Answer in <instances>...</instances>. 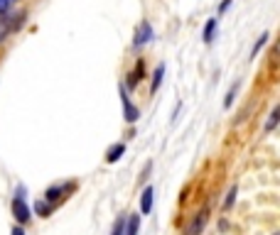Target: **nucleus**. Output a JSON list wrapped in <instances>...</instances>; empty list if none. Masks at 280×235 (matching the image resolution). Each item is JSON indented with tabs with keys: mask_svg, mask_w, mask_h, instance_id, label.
<instances>
[{
	"mask_svg": "<svg viewBox=\"0 0 280 235\" xmlns=\"http://www.w3.org/2000/svg\"><path fill=\"white\" fill-rule=\"evenodd\" d=\"M273 235H280V233H273Z\"/></svg>",
	"mask_w": 280,
	"mask_h": 235,
	"instance_id": "nucleus-22",
	"label": "nucleus"
},
{
	"mask_svg": "<svg viewBox=\"0 0 280 235\" xmlns=\"http://www.w3.org/2000/svg\"><path fill=\"white\" fill-rule=\"evenodd\" d=\"M0 18H3L0 20V42H5V39L22 25L25 15H10V13H8V15H0Z\"/></svg>",
	"mask_w": 280,
	"mask_h": 235,
	"instance_id": "nucleus-5",
	"label": "nucleus"
},
{
	"mask_svg": "<svg viewBox=\"0 0 280 235\" xmlns=\"http://www.w3.org/2000/svg\"><path fill=\"white\" fill-rule=\"evenodd\" d=\"M76 189H79V184H76V181H59V184H52V186L44 191V201H49V203L59 206L62 201L69 199Z\"/></svg>",
	"mask_w": 280,
	"mask_h": 235,
	"instance_id": "nucleus-2",
	"label": "nucleus"
},
{
	"mask_svg": "<svg viewBox=\"0 0 280 235\" xmlns=\"http://www.w3.org/2000/svg\"><path fill=\"white\" fill-rule=\"evenodd\" d=\"M239 89H241V81H236L231 89H229V93H226V101H224V106L226 108H231L234 106V101H236V93H239Z\"/></svg>",
	"mask_w": 280,
	"mask_h": 235,
	"instance_id": "nucleus-17",
	"label": "nucleus"
},
{
	"mask_svg": "<svg viewBox=\"0 0 280 235\" xmlns=\"http://www.w3.org/2000/svg\"><path fill=\"white\" fill-rule=\"evenodd\" d=\"M13 3H15V0H0V15H8L10 8H13Z\"/></svg>",
	"mask_w": 280,
	"mask_h": 235,
	"instance_id": "nucleus-19",
	"label": "nucleus"
},
{
	"mask_svg": "<svg viewBox=\"0 0 280 235\" xmlns=\"http://www.w3.org/2000/svg\"><path fill=\"white\" fill-rule=\"evenodd\" d=\"M152 196H155V189L152 186H145L143 189V196H140V216H148L152 211Z\"/></svg>",
	"mask_w": 280,
	"mask_h": 235,
	"instance_id": "nucleus-8",
	"label": "nucleus"
},
{
	"mask_svg": "<svg viewBox=\"0 0 280 235\" xmlns=\"http://www.w3.org/2000/svg\"><path fill=\"white\" fill-rule=\"evenodd\" d=\"M13 235H25V228L22 225H13Z\"/></svg>",
	"mask_w": 280,
	"mask_h": 235,
	"instance_id": "nucleus-21",
	"label": "nucleus"
},
{
	"mask_svg": "<svg viewBox=\"0 0 280 235\" xmlns=\"http://www.w3.org/2000/svg\"><path fill=\"white\" fill-rule=\"evenodd\" d=\"M155 39V30H152V25H150L148 20H143L140 25H138V30H135V37H133V47L135 49H140V47H145Z\"/></svg>",
	"mask_w": 280,
	"mask_h": 235,
	"instance_id": "nucleus-4",
	"label": "nucleus"
},
{
	"mask_svg": "<svg viewBox=\"0 0 280 235\" xmlns=\"http://www.w3.org/2000/svg\"><path fill=\"white\" fill-rule=\"evenodd\" d=\"M126 235H140V213L126 216Z\"/></svg>",
	"mask_w": 280,
	"mask_h": 235,
	"instance_id": "nucleus-12",
	"label": "nucleus"
},
{
	"mask_svg": "<svg viewBox=\"0 0 280 235\" xmlns=\"http://www.w3.org/2000/svg\"><path fill=\"white\" fill-rule=\"evenodd\" d=\"M162 79H165V64H160L155 73H152V84H150V93H157L160 89V84H162Z\"/></svg>",
	"mask_w": 280,
	"mask_h": 235,
	"instance_id": "nucleus-13",
	"label": "nucleus"
},
{
	"mask_svg": "<svg viewBox=\"0 0 280 235\" xmlns=\"http://www.w3.org/2000/svg\"><path fill=\"white\" fill-rule=\"evenodd\" d=\"M206 220H209V203H206L204 208H199L197 213H194V218L189 220V225H187L185 235H202L206 228Z\"/></svg>",
	"mask_w": 280,
	"mask_h": 235,
	"instance_id": "nucleus-3",
	"label": "nucleus"
},
{
	"mask_svg": "<svg viewBox=\"0 0 280 235\" xmlns=\"http://www.w3.org/2000/svg\"><path fill=\"white\" fill-rule=\"evenodd\" d=\"M123 154H126V142H116V145H111L108 147V152H106V162L116 164Z\"/></svg>",
	"mask_w": 280,
	"mask_h": 235,
	"instance_id": "nucleus-9",
	"label": "nucleus"
},
{
	"mask_svg": "<svg viewBox=\"0 0 280 235\" xmlns=\"http://www.w3.org/2000/svg\"><path fill=\"white\" fill-rule=\"evenodd\" d=\"M54 211H57L54 203H49V201H44V199H39L37 203H35V216H39V218H49Z\"/></svg>",
	"mask_w": 280,
	"mask_h": 235,
	"instance_id": "nucleus-11",
	"label": "nucleus"
},
{
	"mask_svg": "<svg viewBox=\"0 0 280 235\" xmlns=\"http://www.w3.org/2000/svg\"><path fill=\"white\" fill-rule=\"evenodd\" d=\"M140 76H145V61H143V59H138L135 71H131L128 76H126V86H123V89H135L138 81H140Z\"/></svg>",
	"mask_w": 280,
	"mask_h": 235,
	"instance_id": "nucleus-7",
	"label": "nucleus"
},
{
	"mask_svg": "<svg viewBox=\"0 0 280 235\" xmlns=\"http://www.w3.org/2000/svg\"><path fill=\"white\" fill-rule=\"evenodd\" d=\"M216 27H219V18H209V20H206L204 32H202V39H204V44H211V42H214Z\"/></svg>",
	"mask_w": 280,
	"mask_h": 235,
	"instance_id": "nucleus-10",
	"label": "nucleus"
},
{
	"mask_svg": "<svg viewBox=\"0 0 280 235\" xmlns=\"http://www.w3.org/2000/svg\"><path fill=\"white\" fill-rule=\"evenodd\" d=\"M236 196H239V186H231V189H229V194H226L224 203H221V208H224V211H231V208H234V203H236Z\"/></svg>",
	"mask_w": 280,
	"mask_h": 235,
	"instance_id": "nucleus-15",
	"label": "nucleus"
},
{
	"mask_svg": "<svg viewBox=\"0 0 280 235\" xmlns=\"http://www.w3.org/2000/svg\"><path fill=\"white\" fill-rule=\"evenodd\" d=\"M278 120H280V106L270 110V115H268V123H265V132H273L275 127H278Z\"/></svg>",
	"mask_w": 280,
	"mask_h": 235,
	"instance_id": "nucleus-14",
	"label": "nucleus"
},
{
	"mask_svg": "<svg viewBox=\"0 0 280 235\" xmlns=\"http://www.w3.org/2000/svg\"><path fill=\"white\" fill-rule=\"evenodd\" d=\"M121 103H123V118H126V123H138V118H140V110L135 108V103L131 101V96H128V89H123V84H121Z\"/></svg>",
	"mask_w": 280,
	"mask_h": 235,
	"instance_id": "nucleus-6",
	"label": "nucleus"
},
{
	"mask_svg": "<svg viewBox=\"0 0 280 235\" xmlns=\"http://www.w3.org/2000/svg\"><path fill=\"white\" fill-rule=\"evenodd\" d=\"M10 213L18 220V225L27 228L32 223V211L27 206V186L25 184H18L15 186V194H13V201H10Z\"/></svg>",
	"mask_w": 280,
	"mask_h": 235,
	"instance_id": "nucleus-1",
	"label": "nucleus"
},
{
	"mask_svg": "<svg viewBox=\"0 0 280 235\" xmlns=\"http://www.w3.org/2000/svg\"><path fill=\"white\" fill-rule=\"evenodd\" d=\"M268 39H270V35H268V32H263V35L256 39V44H253V49H251V56H253V59H256V56H258V52H261L263 47L268 44Z\"/></svg>",
	"mask_w": 280,
	"mask_h": 235,
	"instance_id": "nucleus-16",
	"label": "nucleus"
},
{
	"mask_svg": "<svg viewBox=\"0 0 280 235\" xmlns=\"http://www.w3.org/2000/svg\"><path fill=\"white\" fill-rule=\"evenodd\" d=\"M231 5H234V0H224V3H219V8H216V13H219V15H224L226 10H229V8H231Z\"/></svg>",
	"mask_w": 280,
	"mask_h": 235,
	"instance_id": "nucleus-20",
	"label": "nucleus"
},
{
	"mask_svg": "<svg viewBox=\"0 0 280 235\" xmlns=\"http://www.w3.org/2000/svg\"><path fill=\"white\" fill-rule=\"evenodd\" d=\"M111 235H126V216H118V218H116Z\"/></svg>",
	"mask_w": 280,
	"mask_h": 235,
	"instance_id": "nucleus-18",
	"label": "nucleus"
}]
</instances>
